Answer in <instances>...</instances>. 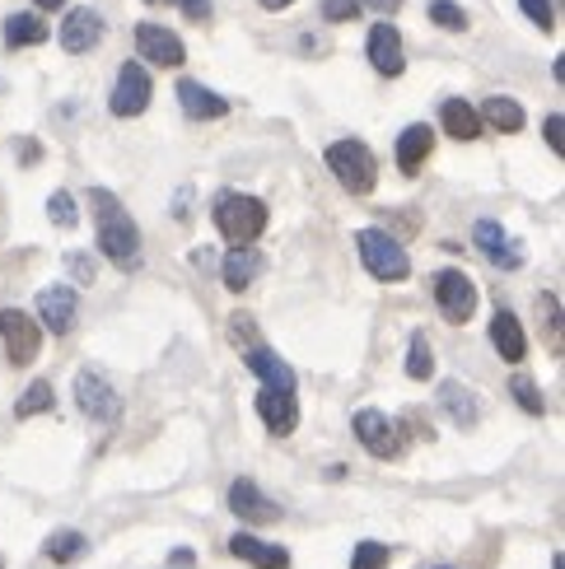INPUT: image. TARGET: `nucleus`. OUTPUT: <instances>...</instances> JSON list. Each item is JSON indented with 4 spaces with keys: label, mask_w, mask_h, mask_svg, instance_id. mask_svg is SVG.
Wrapping results in <instances>:
<instances>
[{
    "label": "nucleus",
    "mask_w": 565,
    "mask_h": 569,
    "mask_svg": "<svg viewBox=\"0 0 565 569\" xmlns=\"http://www.w3.org/2000/svg\"><path fill=\"white\" fill-rule=\"evenodd\" d=\"M89 206H93V229H99V252L108 257L112 267L131 271L140 262V233H136V220L122 210V201H117L112 192H103V187H93L89 192Z\"/></svg>",
    "instance_id": "obj_1"
},
{
    "label": "nucleus",
    "mask_w": 565,
    "mask_h": 569,
    "mask_svg": "<svg viewBox=\"0 0 565 569\" xmlns=\"http://www.w3.org/2000/svg\"><path fill=\"white\" fill-rule=\"evenodd\" d=\"M216 229L234 248H252V239H262V229H267V206L248 192H220L216 197Z\"/></svg>",
    "instance_id": "obj_2"
},
{
    "label": "nucleus",
    "mask_w": 565,
    "mask_h": 569,
    "mask_svg": "<svg viewBox=\"0 0 565 569\" xmlns=\"http://www.w3.org/2000/svg\"><path fill=\"white\" fill-rule=\"evenodd\" d=\"M327 169H333V178L346 187L350 197H369L374 182H379L374 150L360 146V140H337V146H327Z\"/></svg>",
    "instance_id": "obj_3"
},
{
    "label": "nucleus",
    "mask_w": 565,
    "mask_h": 569,
    "mask_svg": "<svg viewBox=\"0 0 565 569\" xmlns=\"http://www.w3.org/2000/svg\"><path fill=\"white\" fill-rule=\"evenodd\" d=\"M356 248H360V262L374 280H384V284H397V280H407L412 276V257L407 248L393 239V233L384 229H360L356 233Z\"/></svg>",
    "instance_id": "obj_4"
},
{
    "label": "nucleus",
    "mask_w": 565,
    "mask_h": 569,
    "mask_svg": "<svg viewBox=\"0 0 565 569\" xmlns=\"http://www.w3.org/2000/svg\"><path fill=\"white\" fill-rule=\"evenodd\" d=\"M0 337H6V355L10 365H33L42 350V327L23 313V308H0Z\"/></svg>",
    "instance_id": "obj_5"
},
{
    "label": "nucleus",
    "mask_w": 565,
    "mask_h": 569,
    "mask_svg": "<svg viewBox=\"0 0 565 569\" xmlns=\"http://www.w3.org/2000/svg\"><path fill=\"white\" fill-rule=\"evenodd\" d=\"M435 299H439V313L449 318L454 327H463L467 318L477 313V284H473V276H463L454 267L435 276Z\"/></svg>",
    "instance_id": "obj_6"
},
{
    "label": "nucleus",
    "mask_w": 565,
    "mask_h": 569,
    "mask_svg": "<svg viewBox=\"0 0 565 569\" xmlns=\"http://www.w3.org/2000/svg\"><path fill=\"white\" fill-rule=\"evenodd\" d=\"M350 430H356V439L369 448L374 458H397L403 453V435H397V425L384 411H374V407L356 411L350 416Z\"/></svg>",
    "instance_id": "obj_7"
},
{
    "label": "nucleus",
    "mask_w": 565,
    "mask_h": 569,
    "mask_svg": "<svg viewBox=\"0 0 565 569\" xmlns=\"http://www.w3.org/2000/svg\"><path fill=\"white\" fill-rule=\"evenodd\" d=\"M76 401H80V411H85L89 420L112 425L117 416H122V397H117L108 378H99L93 369H80V373H76Z\"/></svg>",
    "instance_id": "obj_8"
},
{
    "label": "nucleus",
    "mask_w": 565,
    "mask_h": 569,
    "mask_svg": "<svg viewBox=\"0 0 565 569\" xmlns=\"http://www.w3.org/2000/svg\"><path fill=\"white\" fill-rule=\"evenodd\" d=\"M155 99V84H150V70L140 61H127L122 70H117V89H112V112L117 117H136L146 112Z\"/></svg>",
    "instance_id": "obj_9"
},
{
    "label": "nucleus",
    "mask_w": 565,
    "mask_h": 569,
    "mask_svg": "<svg viewBox=\"0 0 565 569\" xmlns=\"http://www.w3.org/2000/svg\"><path fill=\"white\" fill-rule=\"evenodd\" d=\"M473 243H477L500 271H519V267H524V243H514L496 220H477V224H473Z\"/></svg>",
    "instance_id": "obj_10"
},
{
    "label": "nucleus",
    "mask_w": 565,
    "mask_h": 569,
    "mask_svg": "<svg viewBox=\"0 0 565 569\" xmlns=\"http://www.w3.org/2000/svg\"><path fill=\"white\" fill-rule=\"evenodd\" d=\"M136 52L146 57L150 66H182V38L169 33V29H159V23H136Z\"/></svg>",
    "instance_id": "obj_11"
},
{
    "label": "nucleus",
    "mask_w": 565,
    "mask_h": 569,
    "mask_svg": "<svg viewBox=\"0 0 565 569\" xmlns=\"http://www.w3.org/2000/svg\"><path fill=\"white\" fill-rule=\"evenodd\" d=\"M38 313H42V327L57 331V337H66L70 327H76V313H80V299L70 284H47V290L38 295Z\"/></svg>",
    "instance_id": "obj_12"
},
{
    "label": "nucleus",
    "mask_w": 565,
    "mask_h": 569,
    "mask_svg": "<svg viewBox=\"0 0 565 569\" xmlns=\"http://www.w3.org/2000/svg\"><path fill=\"white\" fill-rule=\"evenodd\" d=\"M99 38H103V19H99V10H89V6H76L66 19H61V47L66 52H93L99 47Z\"/></svg>",
    "instance_id": "obj_13"
},
{
    "label": "nucleus",
    "mask_w": 565,
    "mask_h": 569,
    "mask_svg": "<svg viewBox=\"0 0 565 569\" xmlns=\"http://www.w3.org/2000/svg\"><path fill=\"white\" fill-rule=\"evenodd\" d=\"M257 416H262V425L271 435H280V439L299 430V401H295V392L262 388V392H257Z\"/></svg>",
    "instance_id": "obj_14"
},
{
    "label": "nucleus",
    "mask_w": 565,
    "mask_h": 569,
    "mask_svg": "<svg viewBox=\"0 0 565 569\" xmlns=\"http://www.w3.org/2000/svg\"><path fill=\"white\" fill-rule=\"evenodd\" d=\"M244 360H248V369L262 378V388H271V392H295V373H290V365L280 360V355L271 350V346H244Z\"/></svg>",
    "instance_id": "obj_15"
},
{
    "label": "nucleus",
    "mask_w": 565,
    "mask_h": 569,
    "mask_svg": "<svg viewBox=\"0 0 565 569\" xmlns=\"http://www.w3.org/2000/svg\"><path fill=\"white\" fill-rule=\"evenodd\" d=\"M369 61L379 76H403L407 57H403V38H397L393 23H374L369 29Z\"/></svg>",
    "instance_id": "obj_16"
},
{
    "label": "nucleus",
    "mask_w": 565,
    "mask_h": 569,
    "mask_svg": "<svg viewBox=\"0 0 565 569\" xmlns=\"http://www.w3.org/2000/svg\"><path fill=\"white\" fill-rule=\"evenodd\" d=\"M229 509L239 513L244 523H276V518H280V505L267 500V495L257 490L252 481H234L229 486Z\"/></svg>",
    "instance_id": "obj_17"
},
{
    "label": "nucleus",
    "mask_w": 565,
    "mask_h": 569,
    "mask_svg": "<svg viewBox=\"0 0 565 569\" xmlns=\"http://www.w3.org/2000/svg\"><path fill=\"white\" fill-rule=\"evenodd\" d=\"M229 551L248 560L252 569H290V551L286 547H271V541L262 537H252V532H234L229 537Z\"/></svg>",
    "instance_id": "obj_18"
},
{
    "label": "nucleus",
    "mask_w": 565,
    "mask_h": 569,
    "mask_svg": "<svg viewBox=\"0 0 565 569\" xmlns=\"http://www.w3.org/2000/svg\"><path fill=\"white\" fill-rule=\"evenodd\" d=\"M490 346H496L500 360H509V365H519L528 355V337H524V327H519V318H514L509 308H500V313L490 318Z\"/></svg>",
    "instance_id": "obj_19"
},
{
    "label": "nucleus",
    "mask_w": 565,
    "mask_h": 569,
    "mask_svg": "<svg viewBox=\"0 0 565 569\" xmlns=\"http://www.w3.org/2000/svg\"><path fill=\"white\" fill-rule=\"evenodd\" d=\"M178 103H182V112L192 117V122H210V117H225L229 112V103L220 99V93H210L197 80H178Z\"/></svg>",
    "instance_id": "obj_20"
},
{
    "label": "nucleus",
    "mask_w": 565,
    "mask_h": 569,
    "mask_svg": "<svg viewBox=\"0 0 565 569\" xmlns=\"http://www.w3.org/2000/svg\"><path fill=\"white\" fill-rule=\"evenodd\" d=\"M430 150H435V131L430 127H407L403 136H397V169H403L407 178H416L420 163L430 159Z\"/></svg>",
    "instance_id": "obj_21"
},
{
    "label": "nucleus",
    "mask_w": 565,
    "mask_h": 569,
    "mask_svg": "<svg viewBox=\"0 0 565 569\" xmlns=\"http://www.w3.org/2000/svg\"><path fill=\"white\" fill-rule=\"evenodd\" d=\"M262 262H267V257L257 252V248H234V252L225 257V267H220V271H225V284H229L234 295H244L248 284L262 276Z\"/></svg>",
    "instance_id": "obj_22"
},
{
    "label": "nucleus",
    "mask_w": 565,
    "mask_h": 569,
    "mask_svg": "<svg viewBox=\"0 0 565 569\" xmlns=\"http://www.w3.org/2000/svg\"><path fill=\"white\" fill-rule=\"evenodd\" d=\"M439 122H444V131H449L454 140H477V136L486 131V127H482V117H477V108L467 103V99H444Z\"/></svg>",
    "instance_id": "obj_23"
},
{
    "label": "nucleus",
    "mask_w": 565,
    "mask_h": 569,
    "mask_svg": "<svg viewBox=\"0 0 565 569\" xmlns=\"http://www.w3.org/2000/svg\"><path fill=\"white\" fill-rule=\"evenodd\" d=\"M439 407L449 411V416H454V425H463V430H467V425H477V416H482L477 397L467 392L463 383H454V378H449V383H439Z\"/></svg>",
    "instance_id": "obj_24"
},
{
    "label": "nucleus",
    "mask_w": 565,
    "mask_h": 569,
    "mask_svg": "<svg viewBox=\"0 0 565 569\" xmlns=\"http://www.w3.org/2000/svg\"><path fill=\"white\" fill-rule=\"evenodd\" d=\"M477 117H482V127H496V131L514 136V131L524 127V103H514V99H486V108Z\"/></svg>",
    "instance_id": "obj_25"
},
{
    "label": "nucleus",
    "mask_w": 565,
    "mask_h": 569,
    "mask_svg": "<svg viewBox=\"0 0 565 569\" xmlns=\"http://www.w3.org/2000/svg\"><path fill=\"white\" fill-rule=\"evenodd\" d=\"M6 42L14 47H38V42H47V23L38 19V14H10L6 19Z\"/></svg>",
    "instance_id": "obj_26"
},
{
    "label": "nucleus",
    "mask_w": 565,
    "mask_h": 569,
    "mask_svg": "<svg viewBox=\"0 0 565 569\" xmlns=\"http://www.w3.org/2000/svg\"><path fill=\"white\" fill-rule=\"evenodd\" d=\"M52 407H57V392H52V383H42V378H38V383H29V392L14 401V416L29 420V416H47Z\"/></svg>",
    "instance_id": "obj_27"
},
{
    "label": "nucleus",
    "mask_w": 565,
    "mask_h": 569,
    "mask_svg": "<svg viewBox=\"0 0 565 569\" xmlns=\"http://www.w3.org/2000/svg\"><path fill=\"white\" fill-rule=\"evenodd\" d=\"M85 551H89V541L80 532H52V537H47V560H57V565L80 560Z\"/></svg>",
    "instance_id": "obj_28"
},
{
    "label": "nucleus",
    "mask_w": 565,
    "mask_h": 569,
    "mask_svg": "<svg viewBox=\"0 0 565 569\" xmlns=\"http://www.w3.org/2000/svg\"><path fill=\"white\" fill-rule=\"evenodd\" d=\"M407 373L416 378V383H426V378H435V355H430V341L420 337H412V350H407Z\"/></svg>",
    "instance_id": "obj_29"
},
{
    "label": "nucleus",
    "mask_w": 565,
    "mask_h": 569,
    "mask_svg": "<svg viewBox=\"0 0 565 569\" xmlns=\"http://www.w3.org/2000/svg\"><path fill=\"white\" fill-rule=\"evenodd\" d=\"M509 392H514V401H519L528 416H543L547 411V401H543V392H537V383H533L528 373H514L509 378Z\"/></svg>",
    "instance_id": "obj_30"
},
{
    "label": "nucleus",
    "mask_w": 565,
    "mask_h": 569,
    "mask_svg": "<svg viewBox=\"0 0 565 569\" xmlns=\"http://www.w3.org/2000/svg\"><path fill=\"white\" fill-rule=\"evenodd\" d=\"M47 220L61 224V229H76V220H80L76 197H70V192H52V197H47Z\"/></svg>",
    "instance_id": "obj_31"
},
{
    "label": "nucleus",
    "mask_w": 565,
    "mask_h": 569,
    "mask_svg": "<svg viewBox=\"0 0 565 569\" xmlns=\"http://www.w3.org/2000/svg\"><path fill=\"white\" fill-rule=\"evenodd\" d=\"M439 29H449V33H463L467 29V14H463V6H454V0H430V10H426Z\"/></svg>",
    "instance_id": "obj_32"
},
{
    "label": "nucleus",
    "mask_w": 565,
    "mask_h": 569,
    "mask_svg": "<svg viewBox=\"0 0 565 569\" xmlns=\"http://www.w3.org/2000/svg\"><path fill=\"white\" fill-rule=\"evenodd\" d=\"M350 569H388V547L384 541H360L356 556H350Z\"/></svg>",
    "instance_id": "obj_33"
},
{
    "label": "nucleus",
    "mask_w": 565,
    "mask_h": 569,
    "mask_svg": "<svg viewBox=\"0 0 565 569\" xmlns=\"http://www.w3.org/2000/svg\"><path fill=\"white\" fill-rule=\"evenodd\" d=\"M537 313H543V331H552V346L561 350V299L537 295Z\"/></svg>",
    "instance_id": "obj_34"
},
{
    "label": "nucleus",
    "mask_w": 565,
    "mask_h": 569,
    "mask_svg": "<svg viewBox=\"0 0 565 569\" xmlns=\"http://www.w3.org/2000/svg\"><path fill=\"white\" fill-rule=\"evenodd\" d=\"M519 10L537 23V29H556V10H552V0H519Z\"/></svg>",
    "instance_id": "obj_35"
},
{
    "label": "nucleus",
    "mask_w": 565,
    "mask_h": 569,
    "mask_svg": "<svg viewBox=\"0 0 565 569\" xmlns=\"http://www.w3.org/2000/svg\"><path fill=\"white\" fill-rule=\"evenodd\" d=\"M318 14L333 19V23H346V19L360 14V6H356V0H318Z\"/></svg>",
    "instance_id": "obj_36"
},
{
    "label": "nucleus",
    "mask_w": 565,
    "mask_h": 569,
    "mask_svg": "<svg viewBox=\"0 0 565 569\" xmlns=\"http://www.w3.org/2000/svg\"><path fill=\"white\" fill-rule=\"evenodd\" d=\"M146 6H178L187 19H206L210 14V0H146Z\"/></svg>",
    "instance_id": "obj_37"
},
{
    "label": "nucleus",
    "mask_w": 565,
    "mask_h": 569,
    "mask_svg": "<svg viewBox=\"0 0 565 569\" xmlns=\"http://www.w3.org/2000/svg\"><path fill=\"white\" fill-rule=\"evenodd\" d=\"M561 127H565V122H561V112H552V117H547V122H543V136H547V146H552L556 154L565 150V146H561Z\"/></svg>",
    "instance_id": "obj_38"
},
{
    "label": "nucleus",
    "mask_w": 565,
    "mask_h": 569,
    "mask_svg": "<svg viewBox=\"0 0 565 569\" xmlns=\"http://www.w3.org/2000/svg\"><path fill=\"white\" fill-rule=\"evenodd\" d=\"M66 262H70V271H76L80 280H93V267H89V257H85V252H70Z\"/></svg>",
    "instance_id": "obj_39"
},
{
    "label": "nucleus",
    "mask_w": 565,
    "mask_h": 569,
    "mask_svg": "<svg viewBox=\"0 0 565 569\" xmlns=\"http://www.w3.org/2000/svg\"><path fill=\"white\" fill-rule=\"evenodd\" d=\"M252 331H257V327H252V318H234V341H239V346H248V341H252Z\"/></svg>",
    "instance_id": "obj_40"
},
{
    "label": "nucleus",
    "mask_w": 565,
    "mask_h": 569,
    "mask_svg": "<svg viewBox=\"0 0 565 569\" xmlns=\"http://www.w3.org/2000/svg\"><path fill=\"white\" fill-rule=\"evenodd\" d=\"M356 6H369V10H379V14H393L403 0H356Z\"/></svg>",
    "instance_id": "obj_41"
},
{
    "label": "nucleus",
    "mask_w": 565,
    "mask_h": 569,
    "mask_svg": "<svg viewBox=\"0 0 565 569\" xmlns=\"http://www.w3.org/2000/svg\"><path fill=\"white\" fill-rule=\"evenodd\" d=\"M42 150H38V140H19V159H38Z\"/></svg>",
    "instance_id": "obj_42"
},
{
    "label": "nucleus",
    "mask_w": 565,
    "mask_h": 569,
    "mask_svg": "<svg viewBox=\"0 0 565 569\" xmlns=\"http://www.w3.org/2000/svg\"><path fill=\"white\" fill-rule=\"evenodd\" d=\"M169 560H174V565H192V560H197V556H192V551H187V547H182V551H174V556H169Z\"/></svg>",
    "instance_id": "obj_43"
},
{
    "label": "nucleus",
    "mask_w": 565,
    "mask_h": 569,
    "mask_svg": "<svg viewBox=\"0 0 565 569\" xmlns=\"http://www.w3.org/2000/svg\"><path fill=\"white\" fill-rule=\"evenodd\" d=\"M33 6H38V10H61L66 0H33Z\"/></svg>",
    "instance_id": "obj_44"
},
{
    "label": "nucleus",
    "mask_w": 565,
    "mask_h": 569,
    "mask_svg": "<svg viewBox=\"0 0 565 569\" xmlns=\"http://www.w3.org/2000/svg\"><path fill=\"white\" fill-rule=\"evenodd\" d=\"M267 10H286V6H295V0H262Z\"/></svg>",
    "instance_id": "obj_45"
},
{
    "label": "nucleus",
    "mask_w": 565,
    "mask_h": 569,
    "mask_svg": "<svg viewBox=\"0 0 565 569\" xmlns=\"http://www.w3.org/2000/svg\"><path fill=\"white\" fill-rule=\"evenodd\" d=\"M0 224H6V216H0Z\"/></svg>",
    "instance_id": "obj_46"
},
{
    "label": "nucleus",
    "mask_w": 565,
    "mask_h": 569,
    "mask_svg": "<svg viewBox=\"0 0 565 569\" xmlns=\"http://www.w3.org/2000/svg\"><path fill=\"white\" fill-rule=\"evenodd\" d=\"M0 569H6V565H0Z\"/></svg>",
    "instance_id": "obj_47"
}]
</instances>
